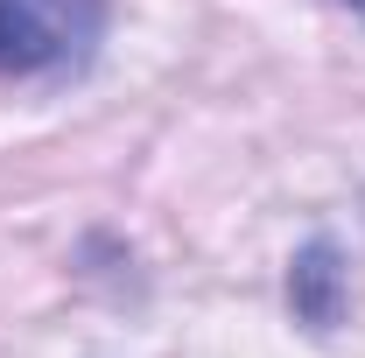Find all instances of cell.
<instances>
[{
    "label": "cell",
    "instance_id": "cell-1",
    "mask_svg": "<svg viewBox=\"0 0 365 358\" xmlns=\"http://www.w3.org/2000/svg\"><path fill=\"white\" fill-rule=\"evenodd\" d=\"M106 36V0H0V71H78Z\"/></svg>",
    "mask_w": 365,
    "mask_h": 358
},
{
    "label": "cell",
    "instance_id": "cell-2",
    "mask_svg": "<svg viewBox=\"0 0 365 358\" xmlns=\"http://www.w3.org/2000/svg\"><path fill=\"white\" fill-rule=\"evenodd\" d=\"M288 302L295 316L309 323V330H330L337 310H344V267H337V246L317 239V246H302L295 253V267H288Z\"/></svg>",
    "mask_w": 365,
    "mask_h": 358
},
{
    "label": "cell",
    "instance_id": "cell-3",
    "mask_svg": "<svg viewBox=\"0 0 365 358\" xmlns=\"http://www.w3.org/2000/svg\"><path fill=\"white\" fill-rule=\"evenodd\" d=\"M351 7H359V14H365V0H351Z\"/></svg>",
    "mask_w": 365,
    "mask_h": 358
}]
</instances>
